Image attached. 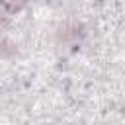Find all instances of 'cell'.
<instances>
[{
	"label": "cell",
	"mask_w": 125,
	"mask_h": 125,
	"mask_svg": "<svg viewBox=\"0 0 125 125\" xmlns=\"http://www.w3.org/2000/svg\"><path fill=\"white\" fill-rule=\"evenodd\" d=\"M23 2H25V0H0V4L6 6L8 10H20V8L23 6Z\"/></svg>",
	"instance_id": "cell-1"
}]
</instances>
